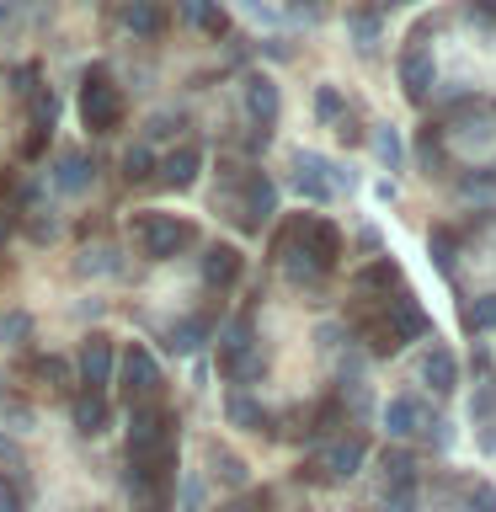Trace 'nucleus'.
<instances>
[{"label":"nucleus","mask_w":496,"mask_h":512,"mask_svg":"<svg viewBox=\"0 0 496 512\" xmlns=\"http://www.w3.org/2000/svg\"><path fill=\"white\" fill-rule=\"evenodd\" d=\"M134 235H139L144 256H155V262H171L176 251H187V246H192V224H187V219H176V214H155V208L134 219Z\"/></svg>","instance_id":"obj_1"},{"label":"nucleus","mask_w":496,"mask_h":512,"mask_svg":"<svg viewBox=\"0 0 496 512\" xmlns=\"http://www.w3.org/2000/svg\"><path fill=\"white\" fill-rule=\"evenodd\" d=\"M219 363L230 368L240 384H251L262 374V347H256V336H251V320H230V326L219 331Z\"/></svg>","instance_id":"obj_2"},{"label":"nucleus","mask_w":496,"mask_h":512,"mask_svg":"<svg viewBox=\"0 0 496 512\" xmlns=\"http://www.w3.org/2000/svg\"><path fill=\"white\" fill-rule=\"evenodd\" d=\"M171 454V416L160 406H139L128 416V459H155Z\"/></svg>","instance_id":"obj_3"},{"label":"nucleus","mask_w":496,"mask_h":512,"mask_svg":"<svg viewBox=\"0 0 496 512\" xmlns=\"http://www.w3.org/2000/svg\"><path fill=\"white\" fill-rule=\"evenodd\" d=\"M80 118H86L91 134H112V128H118L123 96H118V86H112L107 75H91L86 80V91H80Z\"/></svg>","instance_id":"obj_4"},{"label":"nucleus","mask_w":496,"mask_h":512,"mask_svg":"<svg viewBox=\"0 0 496 512\" xmlns=\"http://www.w3.org/2000/svg\"><path fill=\"white\" fill-rule=\"evenodd\" d=\"M288 235H294L299 246L315 256V267H320V272H331V267H336V256H342V230H336L331 219H310V214H304V219L288 224Z\"/></svg>","instance_id":"obj_5"},{"label":"nucleus","mask_w":496,"mask_h":512,"mask_svg":"<svg viewBox=\"0 0 496 512\" xmlns=\"http://www.w3.org/2000/svg\"><path fill=\"white\" fill-rule=\"evenodd\" d=\"M427 427H438V416H432L422 400L395 395L390 406H384V432H390V438H416V432H427Z\"/></svg>","instance_id":"obj_6"},{"label":"nucleus","mask_w":496,"mask_h":512,"mask_svg":"<svg viewBox=\"0 0 496 512\" xmlns=\"http://www.w3.org/2000/svg\"><path fill=\"white\" fill-rule=\"evenodd\" d=\"M432 80H438V70H432V54L422 43L406 48V59H400V91L411 96V102H427L432 96Z\"/></svg>","instance_id":"obj_7"},{"label":"nucleus","mask_w":496,"mask_h":512,"mask_svg":"<svg viewBox=\"0 0 496 512\" xmlns=\"http://www.w3.org/2000/svg\"><path fill=\"white\" fill-rule=\"evenodd\" d=\"M384 320L395 326L400 342H411V336H427V331H432V320H427L422 304H416V294H395V299H384Z\"/></svg>","instance_id":"obj_8"},{"label":"nucleus","mask_w":496,"mask_h":512,"mask_svg":"<svg viewBox=\"0 0 496 512\" xmlns=\"http://www.w3.org/2000/svg\"><path fill=\"white\" fill-rule=\"evenodd\" d=\"M123 384H128V395H134V400H155V395H160V368H155V358H150L144 347H128Z\"/></svg>","instance_id":"obj_9"},{"label":"nucleus","mask_w":496,"mask_h":512,"mask_svg":"<svg viewBox=\"0 0 496 512\" xmlns=\"http://www.w3.org/2000/svg\"><path fill=\"white\" fill-rule=\"evenodd\" d=\"M331 166L320 155H294V182H299V192L304 198H315V203H326L331 192H336V176H326Z\"/></svg>","instance_id":"obj_10"},{"label":"nucleus","mask_w":496,"mask_h":512,"mask_svg":"<svg viewBox=\"0 0 496 512\" xmlns=\"http://www.w3.org/2000/svg\"><path fill=\"white\" fill-rule=\"evenodd\" d=\"M107 379H112V342L107 336H91V342L80 347V384H86V390H102Z\"/></svg>","instance_id":"obj_11"},{"label":"nucleus","mask_w":496,"mask_h":512,"mask_svg":"<svg viewBox=\"0 0 496 512\" xmlns=\"http://www.w3.org/2000/svg\"><path fill=\"white\" fill-rule=\"evenodd\" d=\"M422 384L432 395H454V384H459V358L448 347H432L427 358H422Z\"/></svg>","instance_id":"obj_12"},{"label":"nucleus","mask_w":496,"mask_h":512,"mask_svg":"<svg viewBox=\"0 0 496 512\" xmlns=\"http://www.w3.org/2000/svg\"><path fill=\"white\" fill-rule=\"evenodd\" d=\"M320 470H326L331 480H352L363 470V443L358 438H336L326 443V454H320Z\"/></svg>","instance_id":"obj_13"},{"label":"nucleus","mask_w":496,"mask_h":512,"mask_svg":"<svg viewBox=\"0 0 496 512\" xmlns=\"http://www.w3.org/2000/svg\"><path fill=\"white\" fill-rule=\"evenodd\" d=\"M240 278V251L235 246H208L203 251V283L208 288H230Z\"/></svg>","instance_id":"obj_14"},{"label":"nucleus","mask_w":496,"mask_h":512,"mask_svg":"<svg viewBox=\"0 0 496 512\" xmlns=\"http://www.w3.org/2000/svg\"><path fill=\"white\" fill-rule=\"evenodd\" d=\"M246 112H251L256 128H267L272 118H278V86H272L267 75H251L246 80Z\"/></svg>","instance_id":"obj_15"},{"label":"nucleus","mask_w":496,"mask_h":512,"mask_svg":"<svg viewBox=\"0 0 496 512\" xmlns=\"http://www.w3.org/2000/svg\"><path fill=\"white\" fill-rule=\"evenodd\" d=\"M198 166H203V155L192 150V144H182V150H171L166 160H160V182L166 187H192L198 182Z\"/></svg>","instance_id":"obj_16"},{"label":"nucleus","mask_w":496,"mask_h":512,"mask_svg":"<svg viewBox=\"0 0 496 512\" xmlns=\"http://www.w3.org/2000/svg\"><path fill=\"white\" fill-rule=\"evenodd\" d=\"M272 208H278V192H272V182H267V176H251V182H246V214H240V219L256 230V224H262Z\"/></svg>","instance_id":"obj_17"},{"label":"nucleus","mask_w":496,"mask_h":512,"mask_svg":"<svg viewBox=\"0 0 496 512\" xmlns=\"http://www.w3.org/2000/svg\"><path fill=\"white\" fill-rule=\"evenodd\" d=\"M91 160L80 155V150H70V155H59V171H54V182L64 187V192H86L91 187Z\"/></svg>","instance_id":"obj_18"},{"label":"nucleus","mask_w":496,"mask_h":512,"mask_svg":"<svg viewBox=\"0 0 496 512\" xmlns=\"http://www.w3.org/2000/svg\"><path fill=\"white\" fill-rule=\"evenodd\" d=\"M123 22H128V32H139V38H155V32L166 27V16H160L155 0H128V6H123Z\"/></svg>","instance_id":"obj_19"},{"label":"nucleus","mask_w":496,"mask_h":512,"mask_svg":"<svg viewBox=\"0 0 496 512\" xmlns=\"http://www.w3.org/2000/svg\"><path fill=\"white\" fill-rule=\"evenodd\" d=\"M75 427H80V432H102V427H107V400H102V390L75 395Z\"/></svg>","instance_id":"obj_20"},{"label":"nucleus","mask_w":496,"mask_h":512,"mask_svg":"<svg viewBox=\"0 0 496 512\" xmlns=\"http://www.w3.org/2000/svg\"><path fill=\"white\" fill-rule=\"evenodd\" d=\"M182 11H187V22H192V27H203V32H208V38H219V32L230 27L214 0H182Z\"/></svg>","instance_id":"obj_21"},{"label":"nucleus","mask_w":496,"mask_h":512,"mask_svg":"<svg viewBox=\"0 0 496 512\" xmlns=\"http://www.w3.org/2000/svg\"><path fill=\"white\" fill-rule=\"evenodd\" d=\"M208 342V320H182V326H171V352H198Z\"/></svg>","instance_id":"obj_22"},{"label":"nucleus","mask_w":496,"mask_h":512,"mask_svg":"<svg viewBox=\"0 0 496 512\" xmlns=\"http://www.w3.org/2000/svg\"><path fill=\"white\" fill-rule=\"evenodd\" d=\"M27 102H32V128H38V134H48V128H54V118H59V102H54V91H32L27 96Z\"/></svg>","instance_id":"obj_23"},{"label":"nucleus","mask_w":496,"mask_h":512,"mask_svg":"<svg viewBox=\"0 0 496 512\" xmlns=\"http://www.w3.org/2000/svg\"><path fill=\"white\" fill-rule=\"evenodd\" d=\"M150 171H155V155L144 150V144H134V150L123 155V176H128V182H144Z\"/></svg>","instance_id":"obj_24"},{"label":"nucleus","mask_w":496,"mask_h":512,"mask_svg":"<svg viewBox=\"0 0 496 512\" xmlns=\"http://www.w3.org/2000/svg\"><path fill=\"white\" fill-rule=\"evenodd\" d=\"M230 422H240V427H262L267 416H262V406H256L251 395H230Z\"/></svg>","instance_id":"obj_25"},{"label":"nucleus","mask_w":496,"mask_h":512,"mask_svg":"<svg viewBox=\"0 0 496 512\" xmlns=\"http://www.w3.org/2000/svg\"><path fill=\"white\" fill-rule=\"evenodd\" d=\"M390 283H395V267H390V262H374V267H368L363 278H358V294H368V299H374L379 288H390Z\"/></svg>","instance_id":"obj_26"},{"label":"nucleus","mask_w":496,"mask_h":512,"mask_svg":"<svg viewBox=\"0 0 496 512\" xmlns=\"http://www.w3.org/2000/svg\"><path fill=\"white\" fill-rule=\"evenodd\" d=\"M374 150H379V160L390 171H400V134L395 128H374Z\"/></svg>","instance_id":"obj_27"},{"label":"nucleus","mask_w":496,"mask_h":512,"mask_svg":"<svg viewBox=\"0 0 496 512\" xmlns=\"http://www.w3.org/2000/svg\"><path fill=\"white\" fill-rule=\"evenodd\" d=\"M464 320H470V331H491V326H496V294H480Z\"/></svg>","instance_id":"obj_28"},{"label":"nucleus","mask_w":496,"mask_h":512,"mask_svg":"<svg viewBox=\"0 0 496 512\" xmlns=\"http://www.w3.org/2000/svg\"><path fill=\"white\" fill-rule=\"evenodd\" d=\"M384 475H390V486H416V464L406 454H384Z\"/></svg>","instance_id":"obj_29"},{"label":"nucleus","mask_w":496,"mask_h":512,"mask_svg":"<svg viewBox=\"0 0 496 512\" xmlns=\"http://www.w3.org/2000/svg\"><path fill=\"white\" fill-rule=\"evenodd\" d=\"M315 112H320V118H326V123H336V118H342V91H336V86H320L315 91Z\"/></svg>","instance_id":"obj_30"},{"label":"nucleus","mask_w":496,"mask_h":512,"mask_svg":"<svg viewBox=\"0 0 496 512\" xmlns=\"http://www.w3.org/2000/svg\"><path fill=\"white\" fill-rule=\"evenodd\" d=\"M38 379H48L54 390H70V363H64V358H43L38 363Z\"/></svg>","instance_id":"obj_31"},{"label":"nucleus","mask_w":496,"mask_h":512,"mask_svg":"<svg viewBox=\"0 0 496 512\" xmlns=\"http://www.w3.org/2000/svg\"><path fill=\"white\" fill-rule=\"evenodd\" d=\"M352 38H358V48H374V38H379V16L358 11V16H352Z\"/></svg>","instance_id":"obj_32"},{"label":"nucleus","mask_w":496,"mask_h":512,"mask_svg":"<svg viewBox=\"0 0 496 512\" xmlns=\"http://www.w3.org/2000/svg\"><path fill=\"white\" fill-rule=\"evenodd\" d=\"M432 262H438V272L454 278V246H448V230H432Z\"/></svg>","instance_id":"obj_33"},{"label":"nucleus","mask_w":496,"mask_h":512,"mask_svg":"<svg viewBox=\"0 0 496 512\" xmlns=\"http://www.w3.org/2000/svg\"><path fill=\"white\" fill-rule=\"evenodd\" d=\"M411 507H416V486H390L379 512H411Z\"/></svg>","instance_id":"obj_34"},{"label":"nucleus","mask_w":496,"mask_h":512,"mask_svg":"<svg viewBox=\"0 0 496 512\" xmlns=\"http://www.w3.org/2000/svg\"><path fill=\"white\" fill-rule=\"evenodd\" d=\"M27 331H32V320H27V315H6V320H0V336H6V342H22Z\"/></svg>","instance_id":"obj_35"},{"label":"nucleus","mask_w":496,"mask_h":512,"mask_svg":"<svg viewBox=\"0 0 496 512\" xmlns=\"http://www.w3.org/2000/svg\"><path fill=\"white\" fill-rule=\"evenodd\" d=\"M219 470H224V480H230V486H240V480H246V464H240V459H230V454L219 459Z\"/></svg>","instance_id":"obj_36"},{"label":"nucleus","mask_w":496,"mask_h":512,"mask_svg":"<svg viewBox=\"0 0 496 512\" xmlns=\"http://www.w3.org/2000/svg\"><path fill=\"white\" fill-rule=\"evenodd\" d=\"M16 91H22V96L38 91V70H32V64H22V70H16Z\"/></svg>","instance_id":"obj_37"},{"label":"nucleus","mask_w":496,"mask_h":512,"mask_svg":"<svg viewBox=\"0 0 496 512\" xmlns=\"http://www.w3.org/2000/svg\"><path fill=\"white\" fill-rule=\"evenodd\" d=\"M422 160H427V171H438V166H443V155H438V139H432V134H422Z\"/></svg>","instance_id":"obj_38"},{"label":"nucleus","mask_w":496,"mask_h":512,"mask_svg":"<svg viewBox=\"0 0 496 512\" xmlns=\"http://www.w3.org/2000/svg\"><path fill=\"white\" fill-rule=\"evenodd\" d=\"M475 512H496V491L491 486H475Z\"/></svg>","instance_id":"obj_39"},{"label":"nucleus","mask_w":496,"mask_h":512,"mask_svg":"<svg viewBox=\"0 0 496 512\" xmlns=\"http://www.w3.org/2000/svg\"><path fill=\"white\" fill-rule=\"evenodd\" d=\"M203 502V480H187V491H182V507H198Z\"/></svg>","instance_id":"obj_40"},{"label":"nucleus","mask_w":496,"mask_h":512,"mask_svg":"<svg viewBox=\"0 0 496 512\" xmlns=\"http://www.w3.org/2000/svg\"><path fill=\"white\" fill-rule=\"evenodd\" d=\"M294 16H310V22H315V16H320V6H315V0H299V6H294Z\"/></svg>","instance_id":"obj_41"},{"label":"nucleus","mask_w":496,"mask_h":512,"mask_svg":"<svg viewBox=\"0 0 496 512\" xmlns=\"http://www.w3.org/2000/svg\"><path fill=\"white\" fill-rule=\"evenodd\" d=\"M0 512H22V507H16V496H11V491H0Z\"/></svg>","instance_id":"obj_42"},{"label":"nucleus","mask_w":496,"mask_h":512,"mask_svg":"<svg viewBox=\"0 0 496 512\" xmlns=\"http://www.w3.org/2000/svg\"><path fill=\"white\" fill-rule=\"evenodd\" d=\"M6 235H11V219H6V214H0V246H6Z\"/></svg>","instance_id":"obj_43"},{"label":"nucleus","mask_w":496,"mask_h":512,"mask_svg":"<svg viewBox=\"0 0 496 512\" xmlns=\"http://www.w3.org/2000/svg\"><path fill=\"white\" fill-rule=\"evenodd\" d=\"M155 6H160V0H155Z\"/></svg>","instance_id":"obj_44"}]
</instances>
